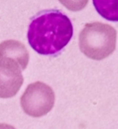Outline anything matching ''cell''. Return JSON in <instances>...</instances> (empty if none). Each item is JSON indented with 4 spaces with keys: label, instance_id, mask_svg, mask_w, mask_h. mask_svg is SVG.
<instances>
[{
    "label": "cell",
    "instance_id": "52a82bcc",
    "mask_svg": "<svg viewBox=\"0 0 118 129\" xmlns=\"http://www.w3.org/2000/svg\"><path fill=\"white\" fill-rule=\"evenodd\" d=\"M0 129H16L14 126L8 124H0Z\"/></svg>",
    "mask_w": 118,
    "mask_h": 129
},
{
    "label": "cell",
    "instance_id": "6da1fadb",
    "mask_svg": "<svg viewBox=\"0 0 118 129\" xmlns=\"http://www.w3.org/2000/svg\"><path fill=\"white\" fill-rule=\"evenodd\" d=\"M73 35L72 22L61 11L50 9L41 12L30 23L28 42L40 55H52L62 51Z\"/></svg>",
    "mask_w": 118,
    "mask_h": 129
},
{
    "label": "cell",
    "instance_id": "277c9868",
    "mask_svg": "<svg viewBox=\"0 0 118 129\" xmlns=\"http://www.w3.org/2000/svg\"><path fill=\"white\" fill-rule=\"evenodd\" d=\"M21 71L15 61L6 58L0 59V98L16 95L24 81Z\"/></svg>",
    "mask_w": 118,
    "mask_h": 129
},
{
    "label": "cell",
    "instance_id": "8992f818",
    "mask_svg": "<svg viewBox=\"0 0 118 129\" xmlns=\"http://www.w3.org/2000/svg\"><path fill=\"white\" fill-rule=\"evenodd\" d=\"M94 4L98 13L109 20L117 21L116 3L111 1H94Z\"/></svg>",
    "mask_w": 118,
    "mask_h": 129
},
{
    "label": "cell",
    "instance_id": "7a4b0ae2",
    "mask_svg": "<svg viewBox=\"0 0 118 129\" xmlns=\"http://www.w3.org/2000/svg\"><path fill=\"white\" fill-rule=\"evenodd\" d=\"M116 39V30L109 25L87 23L79 35L80 49L90 59L103 60L115 51Z\"/></svg>",
    "mask_w": 118,
    "mask_h": 129
},
{
    "label": "cell",
    "instance_id": "5b68a950",
    "mask_svg": "<svg viewBox=\"0 0 118 129\" xmlns=\"http://www.w3.org/2000/svg\"><path fill=\"white\" fill-rule=\"evenodd\" d=\"M6 58L15 61L21 70H25L29 61V53L20 41L6 40L0 43V59Z\"/></svg>",
    "mask_w": 118,
    "mask_h": 129
},
{
    "label": "cell",
    "instance_id": "3957f363",
    "mask_svg": "<svg viewBox=\"0 0 118 129\" xmlns=\"http://www.w3.org/2000/svg\"><path fill=\"white\" fill-rule=\"evenodd\" d=\"M20 101L26 114L37 118L46 115L52 109L55 95L51 87L37 81L28 85Z\"/></svg>",
    "mask_w": 118,
    "mask_h": 129
}]
</instances>
